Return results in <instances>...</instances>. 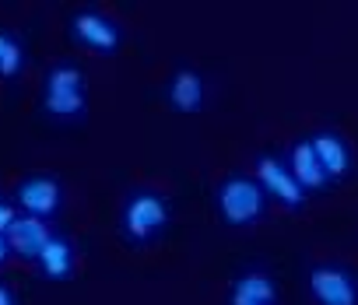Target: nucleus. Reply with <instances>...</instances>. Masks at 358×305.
<instances>
[{"mask_svg": "<svg viewBox=\"0 0 358 305\" xmlns=\"http://www.w3.org/2000/svg\"><path fill=\"white\" fill-rule=\"evenodd\" d=\"M0 305H22V298H18V291L8 284V281H0Z\"/></svg>", "mask_w": 358, "mask_h": 305, "instance_id": "obj_16", "label": "nucleus"}, {"mask_svg": "<svg viewBox=\"0 0 358 305\" xmlns=\"http://www.w3.org/2000/svg\"><path fill=\"white\" fill-rule=\"evenodd\" d=\"M165 105L179 116H201L208 109V77L194 64H179L165 77Z\"/></svg>", "mask_w": 358, "mask_h": 305, "instance_id": "obj_8", "label": "nucleus"}, {"mask_svg": "<svg viewBox=\"0 0 358 305\" xmlns=\"http://www.w3.org/2000/svg\"><path fill=\"white\" fill-rule=\"evenodd\" d=\"M67 39L95 57H116L127 43L123 25L102 8H78L67 18Z\"/></svg>", "mask_w": 358, "mask_h": 305, "instance_id": "obj_4", "label": "nucleus"}, {"mask_svg": "<svg viewBox=\"0 0 358 305\" xmlns=\"http://www.w3.org/2000/svg\"><path fill=\"white\" fill-rule=\"evenodd\" d=\"M18 218H22V211H18L15 197L0 193V235H8V232L15 228V221H18Z\"/></svg>", "mask_w": 358, "mask_h": 305, "instance_id": "obj_15", "label": "nucleus"}, {"mask_svg": "<svg viewBox=\"0 0 358 305\" xmlns=\"http://www.w3.org/2000/svg\"><path fill=\"white\" fill-rule=\"evenodd\" d=\"M15 204L22 214L29 218H39V221H57V214L64 211V200H67V190H64V179L53 176V172H32L25 179H18V186L11 190Z\"/></svg>", "mask_w": 358, "mask_h": 305, "instance_id": "obj_7", "label": "nucleus"}, {"mask_svg": "<svg viewBox=\"0 0 358 305\" xmlns=\"http://www.w3.org/2000/svg\"><path fill=\"white\" fill-rule=\"evenodd\" d=\"M25 64H29L25 39L18 32H11V29H0V81L15 84L25 74Z\"/></svg>", "mask_w": 358, "mask_h": 305, "instance_id": "obj_14", "label": "nucleus"}, {"mask_svg": "<svg viewBox=\"0 0 358 305\" xmlns=\"http://www.w3.org/2000/svg\"><path fill=\"white\" fill-rule=\"evenodd\" d=\"M285 158H288V169L295 172V179L302 183V190H306L309 197L330 190V179H327V172H323V165H320V158H316L309 133H302V137H295V140L288 144Z\"/></svg>", "mask_w": 358, "mask_h": 305, "instance_id": "obj_12", "label": "nucleus"}, {"mask_svg": "<svg viewBox=\"0 0 358 305\" xmlns=\"http://www.w3.org/2000/svg\"><path fill=\"white\" fill-rule=\"evenodd\" d=\"M169 221H172V204L162 190H151V186L127 190L120 204V239L130 249L151 246L169 228Z\"/></svg>", "mask_w": 358, "mask_h": 305, "instance_id": "obj_3", "label": "nucleus"}, {"mask_svg": "<svg viewBox=\"0 0 358 305\" xmlns=\"http://www.w3.org/2000/svg\"><path fill=\"white\" fill-rule=\"evenodd\" d=\"M11 260H15V249H11L8 235H0V270H4V267H8Z\"/></svg>", "mask_w": 358, "mask_h": 305, "instance_id": "obj_17", "label": "nucleus"}, {"mask_svg": "<svg viewBox=\"0 0 358 305\" xmlns=\"http://www.w3.org/2000/svg\"><path fill=\"white\" fill-rule=\"evenodd\" d=\"M309 140H313V151H316V158H320V165H323V172H327L330 183H341V179L351 176L355 151H351V144H348V137L341 130L320 126V130L309 133Z\"/></svg>", "mask_w": 358, "mask_h": 305, "instance_id": "obj_10", "label": "nucleus"}, {"mask_svg": "<svg viewBox=\"0 0 358 305\" xmlns=\"http://www.w3.org/2000/svg\"><path fill=\"white\" fill-rule=\"evenodd\" d=\"M211 204H215V214L225 228H257L267 211H271V200L260 186V179L253 172H225L215 190H211Z\"/></svg>", "mask_w": 358, "mask_h": 305, "instance_id": "obj_1", "label": "nucleus"}, {"mask_svg": "<svg viewBox=\"0 0 358 305\" xmlns=\"http://www.w3.org/2000/svg\"><path fill=\"white\" fill-rule=\"evenodd\" d=\"M306 291L316 305H358V270L337 260L306 267Z\"/></svg>", "mask_w": 358, "mask_h": 305, "instance_id": "obj_6", "label": "nucleus"}, {"mask_svg": "<svg viewBox=\"0 0 358 305\" xmlns=\"http://www.w3.org/2000/svg\"><path fill=\"white\" fill-rule=\"evenodd\" d=\"M225 305H281V291H278L274 270L264 267V263L239 267L236 277L229 281Z\"/></svg>", "mask_w": 358, "mask_h": 305, "instance_id": "obj_9", "label": "nucleus"}, {"mask_svg": "<svg viewBox=\"0 0 358 305\" xmlns=\"http://www.w3.org/2000/svg\"><path fill=\"white\" fill-rule=\"evenodd\" d=\"M36 270H39L43 281L67 284V281L78 274V246H74V239H71L67 232H57V228H53V235H50L43 256L36 260Z\"/></svg>", "mask_w": 358, "mask_h": 305, "instance_id": "obj_11", "label": "nucleus"}, {"mask_svg": "<svg viewBox=\"0 0 358 305\" xmlns=\"http://www.w3.org/2000/svg\"><path fill=\"white\" fill-rule=\"evenodd\" d=\"M43 116L53 123H78L88 112V77L74 60H57L43 74Z\"/></svg>", "mask_w": 358, "mask_h": 305, "instance_id": "obj_2", "label": "nucleus"}, {"mask_svg": "<svg viewBox=\"0 0 358 305\" xmlns=\"http://www.w3.org/2000/svg\"><path fill=\"white\" fill-rule=\"evenodd\" d=\"M250 172L260 179L267 200L278 204L281 211H292V214H295V211H302V207L309 204V193L302 190V183H299L295 172L288 169V158L278 155V151H257Z\"/></svg>", "mask_w": 358, "mask_h": 305, "instance_id": "obj_5", "label": "nucleus"}, {"mask_svg": "<svg viewBox=\"0 0 358 305\" xmlns=\"http://www.w3.org/2000/svg\"><path fill=\"white\" fill-rule=\"evenodd\" d=\"M50 235H53V225H50V221H39V218L22 214V218L15 221V228L8 232V242H11V249H15V256H18L22 263H32V267H36V260L43 256Z\"/></svg>", "mask_w": 358, "mask_h": 305, "instance_id": "obj_13", "label": "nucleus"}]
</instances>
